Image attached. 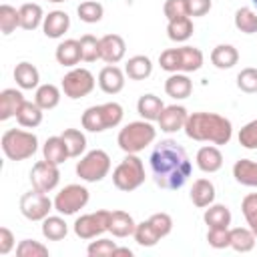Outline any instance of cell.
Returning a JSON list of instances; mask_svg holds the SVG:
<instances>
[{
  "instance_id": "26",
  "label": "cell",
  "mask_w": 257,
  "mask_h": 257,
  "mask_svg": "<svg viewBox=\"0 0 257 257\" xmlns=\"http://www.w3.org/2000/svg\"><path fill=\"white\" fill-rule=\"evenodd\" d=\"M124 74L131 78V80H145L153 74V62L149 56L145 54H137V56H131L124 64Z\"/></svg>"
},
{
  "instance_id": "24",
  "label": "cell",
  "mask_w": 257,
  "mask_h": 257,
  "mask_svg": "<svg viewBox=\"0 0 257 257\" xmlns=\"http://www.w3.org/2000/svg\"><path fill=\"white\" fill-rule=\"evenodd\" d=\"M135 227H137V223H135V219H133V215H131V213L120 211V209L110 211V223H108V231H110L114 237L122 239V237L133 235V233H135Z\"/></svg>"
},
{
  "instance_id": "2",
  "label": "cell",
  "mask_w": 257,
  "mask_h": 257,
  "mask_svg": "<svg viewBox=\"0 0 257 257\" xmlns=\"http://www.w3.org/2000/svg\"><path fill=\"white\" fill-rule=\"evenodd\" d=\"M185 135L199 143H211V145H227L233 137V124L229 118L217 112H189Z\"/></svg>"
},
{
  "instance_id": "52",
  "label": "cell",
  "mask_w": 257,
  "mask_h": 257,
  "mask_svg": "<svg viewBox=\"0 0 257 257\" xmlns=\"http://www.w3.org/2000/svg\"><path fill=\"white\" fill-rule=\"evenodd\" d=\"M16 245V239L8 227H0V255H8Z\"/></svg>"
},
{
  "instance_id": "23",
  "label": "cell",
  "mask_w": 257,
  "mask_h": 257,
  "mask_svg": "<svg viewBox=\"0 0 257 257\" xmlns=\"http://www.w3.org/2000/svg\"><path fill=\"white\" fill-rule=\"evenodd\" d=\"M211 62L219 70H229L239 62V50L233 44H217L211 50Z\"/></svg>"
},
{
  "instance_id": "19",
  "label": "cell",
  "mask_w": 257,
  "mask_h": 257,
  "mask_svg": "<svg viewBox=\"0 0 257 257\" xmlns=\"http://www.w3.org/2000/svg\"><path fill=\"white\" fill-rule=\"evenodd\" d=\"M54 58L58 64L62 66H68V68H74L80 60H82V52H80V40H74V38H66L62 40L56 50H54Z\"/></svg>"
},
{
  "instance_id": "11",
  "label": "cell",
  "mask_w": 257,
  "mask_h": 257,
  "mask_svg": "<svg viewBox=\"0 0 257 257\" xmlns=\"http://www.w3.org/2000/svg\"><path fill=\"white\" fill-rule=\"evenodd\" d=\"M108 223H110V211L106 209H98L94 213H84L80 215L72 229H74V235L78 239H84V241H90V239H96L100 237L102 233L108 231Z\"/></svg>"
},
{
  "instance_id": "48",
  "label": "cell",
  "mask_w": 257,
  "mask_h": 257,
  "mask_svg": "<svg viewBox=\"0 0 257 257\" xmlns=\"http://www.w3.org/2000/svg\"><path fill=\"white\" fill-rule=\"evenodd\" d=\"M239 145L243 149H249V151L257 149V118L249 120L247 124L241 126V131H239Z\"/></svg>"
},
{
  "instance_id": "13",
  "label": "cell",
  "mask_w": 257,
  "mask_h": 257,
  "mask_svg": "<svg viewBox=\"0 0 257 257\" xmlns=\"http://www.w3.org/2000/svg\"><path fill=\"white\" fill-rule=\"evenodd\" d=\"M58 183H60V169H58V165L42 159V161H38L32 167V171H30V185H32V189H38L42 193H50V191H54L58 187Z\"/></svg>"
},
{
  "instance_id": "18",
  "label": "cell",
  "mask_w": 257,
  "mask_h": 257,
  "mask_svg": "<svg viewBox=\"0 0 257 257\" xmlns=\"http://www.w3.org/2000/svg\"><path fill=\"white\" fill-rule=\"evenodd\" d=\"M195 163L203 173H217L223 167V153L219 151L217 145H205L197 151Z\"/></svg>"
},
{
  "instance_id": "15",
  "label": "cell",
  "mask_w": 257,
  "mask_h": 257,
  "mask_svg": "<svg viewBox=\"0 0 257 257\" xmlns=\"http://www.w3.org/2000/svg\"><path fill=\"white\" fill-rule=\"evenodd\" d=\"M187 118H189V110L183 104H169L163 108L157 122L163 133H179L185 128Z\"/></svg>"
},
{
  "instance_id": "47",
  "label": "cell",
  "mask_w": 257,
  "mask_h": 257,
  "mask_svg": "<svg viewBox=\"0 0 257 257\" xmlns=\"http://www.w3.org/2000/svg\"><path fill=\"white\" fill-rule=\"evenodd\" d=\"M116 247H118V245H116L112 239L100 237V239H96V241H90V243H88L86 253H88L90 257H108V255H112V253H114V249H116Z\"/></svg>"
},
{
  "instance_id": "53",
  "label": "cell",
  "mask_w": 257,
  "mask_h": 257,
  "mask_svg": "<svg viewBox=\"0 0 257 257\" xmlns=\"http://www.w3.org/2000/svg\"><path fill=\"white\" fill-rule=\"evenodd\" d=\"M114 255H128V257H133V251H131L128 247H116L114 253H112V257H114Z\"/></svg>"
},
{
  "instance_id": "10",
  "label": "cell",
  "mask_w": 257,
  "mask_h": 257,
  "mask_svg": "<svg viewBox=\"0 0 257 257\" xmlns=\"http://www.w3.org/2000/svg\"><path fill=\"white\" fill-rule=\"evenodd\" d=\"M96 86V80H94V74L88 70V68H70L64 76H62V82H60V88L64 92V96L76 100V98H84L88 96Z\"/></svg>"
},
{
  "instance_id": "5",
  "label": "cell",
  "mask_w": 257,
  "mask_h": 257,
  "mask_svg": "<svg viewBox=\"0 0 257 257\" xmlns=\"http://www.w3.org/2000/svg\"><path fill=\"white\" fill-rule=\"evenodd\" d=\"M159 64L167 72H195L203 66V52L197 46H179L167 48L159 56Z\"/></svg>"
},
{
  "instance_id": "9",
  "label": "cell",
  "mask_w": 257,
  "mask_h": 257,
  "mask_svg": "<svg viewBox=\"0 0 257 257\" xmlns=\"http://www.w3.org/2000/svg\"><path fill=\"white\" fill-rule=\"evenodd\" d=\"M88 199H90V193L84 185H78V183L66 185L54 197V211L64 215V217L66 215H76L80 209L86 207Z\"/></svg>"
},
{
  "instance_id": "14",
  "label": "cell",
  "mask_w": 257,
  "mask_h": 257,
  "mask_svg": "<svg viewBox=\"0 0 257 257\" xmlns=\"http://www.w3.org/2000/svg\"><path fill=\"white\" fill-rule=\"evenodd\" d=\"M100 60L106 64H118L126 54V42L120 34H104L98 38Z\"/></svg>"
},
{
  "instance_id": "8",
  "label": "cell",
  "mask_w": 257,
  "mask_h": 257,
  "mask_svg": "<svg viewBox=\"0 0 257 257\" xmlns=\"http://www.w3.org/2000/svg\"><path fill=\"white\" fill-rule=\"evenodd\" d=\"M74 171L80 177V181H84V183H98V181H102L110 173V157L102 149L88 151V153H84L80 157V161L76 163Z\"/></svg>"
},
{
  "instance_id": "50",
  "label": "cell",
  "mask_w": 257,
  "mask_h": 257,
  "mask_svg": "<svg viewBox=\"0 0 257 257\" xmlns=\"http://www.w3.org/2000/svg\"><path fill=\"white\" fill-rule=\"evenodd\" d=\"M163 12H165V18H167V20H175V18H181V16H189L187 0H165Z\"/></svg>"
},
{
  "instance_id": "35",
  "label": "cell",
  "mask_w": 257,
  "mask_h": 257,
  "mask_svg": "<svg viewBox=\"0 0 257 257\" xmlns=\"http://www.w3.org/2000/svg\"><path fill=\"white\" fill-rule=\"evenodd\" d=\"M34 102L42 108V110H52L58 106L60 102V88L56 84H40L36 88V94H34Z\"/></svg>"
},
{
  "instance_id": "21",
  "label": "cell",
  "mask_w": 257,
  "mask_h": 257,
  "mask_svg": "<svg viewBox=\"0 0 257 257\" xmlns=\"http://www.w3.org/2000/svg\"><path fill=\"white\" fill-rule=\"evenodd\" d=\"M14 80H16V84L22 90H32V88H38L40 86L38 84L40 82V72H38V68L32 62L22 60L14 68Z\"/></svg>"
},
{
  "instance_id": "7",
  "label": "cell",
  "mask_w": 257,
  "mask_h": 257,
  "mask_svg": "<svg viewBox=\"0 0 257 257\" xmlns=\"http://www.w3.org/2000/svg\"><path fill=\"white\" fill-rule=\"evenodd\" d=\"M112 183L118 191H124V193L139 189L145 183V165L141 157L135 153H126V157L112 171Z\"/></svg>"
},
{
  "instance_id": "45",
  "label": "cell",
  "mask_w": 257,
  "mask_h": 257,
  "mask_svg": "<svg viewBox=\"0 0 257 257\" xmlns=\"http://www.w3.org/2000/svg\"><path fill=\"white\" fill-rule=\"evenodd\" d=\"M237 88L247 92V94H255L257 92V68L247 66L237 74Z\"/></svg>"
},
{
  "instance_id": "38",
  "label": "cell",
  "mask_w": 257,
  "mask_h": 257,
  "mask_svg": "<svg viewBox=\"0 0 257 257\" xmlns=\"http://www.w3.org/2000/svg\"><path fill=\"white\" fill-rule=\"evenodd\" d=\"M60 137L66 143V149H68L70 159H78L86 151V137H84L82 131H78V128H64Z\"/></svg>"
},
{
  "instance_id": "33",
  "label": "cell",
  "mask_w": 257,
  "mask_h": 257,
  "mask_svg": "<svg viewBox=\"0 0 257 257\" xmlns=\"http://www.w3.org/2000/svg\"><path fill=\"white\" fill-rule=\"evenodd\" d=\"M42 235L48 241H62L68 235V225L62 219V215H48L42 221Z\"/></svg>"
},
{
  "instance_id": "22",
  "label": "cell",
  "mask_w": 257,
  "mask_h": 257,
  "mask_svg": "<svg viewBox=\"0 0 257 257\" xmlns=\"http://www.w3.org/2000/svg\"><path fill=\"white\" fill-rule=\"evenodd\" d=\"M24 96L16 88H4L0 92V120H8L18 114L20 106L24 104Z\"/></svg>"
},
{
  "instance_id": "46",
  "label": "cell",
  "mask_w": 257,
  "mask_h": 257,
  "mask_svg": "<svg viewBox=\"0 0 257 257\" xmlns=\"http://www.w3.org/2000/svg\"><path fill=\"white\" fill-rule=\"evenodd\" d=\"M80 52H82V60L84 62H94L100 58V50H98V38L92 34H84L80 36Z\"/></svg>"
},
{
  "instance_id": "1",
  "label": "cell",
  "mask_w": 257,
  "mask_h": 257,
  "mask_svg": "<svg viewBox=\"0 0 257 257\" xmlns=\"http://www.w3.org/2000/svg\"><path fill=\"white\" fill-rule=\"evenodd\" d=\"M153 181L165 191H179L191 177L193 165L187 151L173 139L161 141L149 159Z\"/></svg>"
},
{
  "instance_id": "39",
  "label": "cell",
  "mask_w": 257,
  "mask_h": 257,
  "mask_svg": "<svg viewBox=\"0 0 257 257\" xmlns=\"http://www.w3.org/2000/svg\"><path fill=\"white\" fill-rule=\"evenodd\" d=\"M76 14H78V18H80L82 22H86V24H96V22L102 20L104 8H102V4L96 2V0H84V2L78 4Z\"/></svg>"
},
{
  "instance_id": "4",
  "label": "cell",
  "mask_w": 257,
  "mask_h": 257,
  "mask_svg": "<svg viewBox=\"0 0 257 257\" xmlns=\"http://www.w3.org/2000/svg\"><path fill=\"white\" fill-rule=\"evenodd\" d=\"M157 139V128L153 126L151 120H133L128 124H124L118 131L116 143L120 147L122 153H141L145 151L149 145H153Z\"/></svg>"
},
{
  "instance_id": "3",
  "label": "cell",
  "mask_w": 257,
  "mask_h": 257,
  "mask_svg": "<svg viewBox=\"0 0 257 257\" xmlns=\"http://www.w3.org/2000/svg\"><path fill=\"white\" fill-rule=\"evenodd\" d=\"M124 116V110L118 102H102V104H94V106H88L84 112H82V128L88 131V133H104L108 128H114L120 124Z\"/></svg>"
},
{
  "instance_id": "17",
  "label": "cell",
  "mask_w": 257,
  "mask_h": 257,
  "mask_svg": "<svg viewBox=\"0 0 257 257\" xmlns=\"http://www.w3.org/2000/svg\"><path fill=\"white\" fill-rule=\"evenodd\" d=\"M70 28V16L64 10H52L44 16L42 22V32L48 38H62L64 32H68Z\"/></svg>"
},
{
  "instance_id": "16",
  "label": "cell",
  "mask_w": 257,
  "mask_h": 257,
  "mask_svg": "<svg viewBox=\"0 0 257 257\" xmlns=\"http://www.w3.org/2000/svg\"><path fill=\"white\" fill-rule=\"evenodd\" d=\"M124 70H120L116 64H106L98 72V86L104 94H118L124 88Z\"/></svg>"
},
{
  "instance_id": "43",
  "label": "cell",
  "mask_w": 257,
  "mask_h": 257,
  "mask_svg": "<svg viewBox=\"0 0 257 257\" xmlns=\"http://www.w3.org/2000/svg\"><path fill=\"white\" fill-rule=\"evenodd\" d=\"M18 257H48V247L34 239H22L16 245Z\"/></svg>"
},
{
  "instance_id": "29",
  "label": "cell",
  "mask_w": 257,
  "mask_h": 257,
  "mask_svg": "<svg viewBox=\"0 0 257 257\" xmlns=\"http://www.w3.org/2000/svg\"><path fill=\"white\" fill-rule=\"evenodd\" d=\"M18 10H20V28H24V30H36L38 26H42L46 14L42 12V6L40 4L26 2Z\"/></svg>"
},
{
  "instance_id": "12",
  "label": "cell",
  "mask_w": 257,
  "mask_h": 257,
  "mask_svg": "<svg viewBox=\"0 0 257 257\" xmlns=\"http://www.w3.org/2000/svg\"><path fill=\"white\" fill-rule=\"evenodd\" d=\"M52 209L54 201L48 197V193H42L38 189H30L20 197V213L28 221H44Z\"/></svg>"
},
{
  "instance_id": "37",
  "label": "cell",
  "mask_w": 257,
  "mask_h": 257,
  "mask_svg": "<svg viewBox=\"0 0 257 257\" xmlns=\"http://www.w3.org/2000/svg\"><path fill=\"white\" fill-rule=\"evenodd\" d=\"M235 28L243 34H255L257 32V10L249 8V6H241L237 8L235 16H233Z\"/></svg>"
},
{
  "instance_id": "55",
  "label": "cell",
  "mask_w": 257,
  "mask_h": 257,
  "mask_svg": "<svg viewBox=\"0 0 257 257\" xmlns=\"http://www.w3.org/2000/svg\"><path fill=\"white\" fill-rule=\"evenodd\" d=\"M251 2H253V6H255V8H257V0H251Z\"/></svg>"
},
{
  "instance_id": "25",
  "label": "cell",
  "mask_w": 257,
  "mask_h": 257,
  "mask_svg": "<svg viewBox=\"0 0 257 257\" xmlns=\"http://www.w3.org/2000/svg\"><path fill=\"white\" fill-rule=\"evenodd\" d=\"M215 185L209 179H197L191 187V201L195 207L205 209L215 201Z\"/></svg>"
},
{
  "instance_id": "28",
  "label": "cell",
  "mask_w": 257,
  "mask_h": 257,
  "mask_svg": "<svg viewBox=\"0 0 257 257\" xmlns=\"http://www.w3.org/2000/svg\"><path fill=\"white\" fill-rule=\"evenodd\" d=\"M42 155H44L46 161H50L54 165H62L66 159H70L68 149H66V143H64V139L60 135L46 139V143L42 145Z\"/></svg>"
},
{
  "instance_id": "6",
  "label": "cell",
  "mask_w": 257,
  "mask_h": 257,
  "mask_svg": "<svg viewBox=\"0 0 257 257\" xmlns=\"http://www.w3.org/2000/svg\"><path fill=\"white\" fill-rule=\"evenodd\" d=\"M2 153L10 161H26L38 151V137L30 131L22 128H8L2 135Z\"/></svg>"
},
{
  "instance_id": "54",
  "label": "cell",
  "mask_w": 257,
  "mask_h": 257,
  "mask_svg": "<svg viewBox=\"0 0 257 257\" xmlns=\"http://www.w3.org/2000/svg\"><path fill=\"white\" fill-rule=\"evenodd\" d=\"M46 2H54V4H60V2H66V0H46Z\"/></svg>"
},
{
  "instance_id": "20",
  "label": "cell",
  "mask_w": 257,
  "mask_h": 257,
  "mask_svg": "<svg viewBox=\"0 0 257 257\" xmlns=\"http://www.w3.org/2000/svg\"><path fill=\"white\" fill-rule=\"evenodd\" d=\"M165 92L175 98V100H183L187 96H191L193 92V82L185 72H173L167 80H165Z\"/></svg>"
},
{
  "instance_id": "44",
  "label": "cell",
  "mask_w": 257,
  "mask_h": 257,
  "mask_svg": "<svg viewBox=\"0 0 257 257\" xmlns=\"http://www.w3.org/2000/svg\"><path fill=\"white\" fill-rule=\"evenodd\" d=\"M207 243L213 249H227V247H231V229L229 227H211L207 231Z\"/></svg>"
},
{
  "instance_id": "40",
  "label": "cell",
  "mask_w": 257,
  "mask_h": 257,
  "mask_svg": "<svg viewBox=\"0 0 257 257\" xmlns=\"http://www.w3.org/2000/svg\"><path fill=\"white\" fill-rule=\"evenodd\" d=\"M16 28H20V10L10 6V4H2L0 6V30L4 36H10Z\"/></svg>"
},
{
  "instance_id": "27",
  "label": "cell",
  "mask_w": 257,
  "mask_h": 257,
  "mask_svg": "<svg viewBox=\"0 0 257 257\" xmlns=\"http://www.w3.org/2000/svg\"><path fill=\"white\" fill-rule=\"evenodd\" d=\"M163 108H165L163 100H161L157 94H153V92H147V94H143V96L137 100V112H139L145 120H151V122L159 120Z\"/></svg>"
},
{
  "instance_id": "31",
  "label": "cell",
  "mask_w": 257,
  "mask_h": 257,
  "mask_svg": "<svg viewBox=\"0 0 257 257\" xmlns=\"http://www.w3.org/2000/svg\"><path fill=\"white\" fill-rule=\"evenodd\" d=\"M233 177L239 185L257 187V163L251 159H239L233 165Z\"/></svg>"
},
{
  "instance_id": "32",
  "label": "cell",
  "mask_w": 257,
  "mask_h": 257,
  "mask_svg": "<svg viewBox=\"0 0 257 257\" xmlns=\"http://www.w3.org/2000/svg\"><path fill=\"white\" fill-rule=\"evenodd\" d=\"M193 32H195V26H193L191 16H181V18L169 20L167 24V36L173 42H187L193 36Z\"/></svg>"
},
{
  "instance_id": "34",
  "label": "cell",
  "mask_w": 257,
  "mask_h": 257,
  "mask_svg": "<svg viewBox=\"0 0 257 257\" xmlns=\"http://www.w3.org/2000/svg\"><path fill=\"white\" fill-rule=\"evenodd\" d=\"M255 233L249 227H233L231 229V249L237 253H249L255 247Z\"/></svg>"
},
{
  "instance_id": "41",
  "label": "cell",
  "mask_w": 257,
  "mask_h": 257,
  "mask_svg": "<svg viewBox=\"0 0 257 257\" xmlns=\"http://www.w3.org/2000/svg\"><path fill=\"white\" fill-rule=\"evenodd\" d=\"M133 237H135V241H137L141 247H155V245L161 241L159 233L155 231V227L151 225V221H149V219H147V221L137 223Z\"/></svg>"
},
{
  "instance_id": "42",
  "label": "cell",
  "mask_w": 257,
  "mask_h": 257,
  "mask_svg": "<svg viewBox=\"0 0 257 257\" xmlns=\"http://www.w3.org/2000/svg\"><path fill=\"white\" fill-rule=\"evenodd\" d=\"M241 213H243L249 229L257 237V193H249V195L243 197V201H241Z\"/></svg>"
},
{
  "instance_id": "36",
  "label": "cell",
  "mask_w": 257,
  "mask_h": 257,
  "mask_svg": "<svg viewBox=\"0 0 257 257\" xmlns=\"http://www.w3.org/2000/svg\"><path fill=\"white\" fill-rule=\"evenodd\" d=\"M42 108L36 104V102H32V100H24V104L20 106V110H18V114H16V120H18V124L20 126H24V128H36L40 122H42Z\"/></svg>"
},
{
  "instance_id": "49",
  "label": "cell",
  "mask_w": 257,
  "mask_h": 257,
  "mask_svg": "<svg viewBox=\"0 0 257 257\" xmlns=\"http://www.w3.org/2000/svg\"><path fill=\"white\" fill-rule=\"evenodd\" d=\"M149 221H151V225L155 227V231L159 233V237L163 239V237H167L171 231H173V219H171V215L169 213H153L151 217H149Z\"/></svg>"
},
{
  "instance_id": "51",
  "label": "cell",
  "mask_w": 257,
  "mask_h": 257,
  "mask_svg": "<svg viewBox=\"0 0 257 257\" xmlns=\"http://www.w3.org/2000/svg\"><path fill=\"white\" fill-rule=\"evenodd\" d=\"M187 6H189V16L199 18L209 14V10L213 8V0H187Z\"/></svg>"
},
{
  "instance_id": "30",
  "label": "cell",
  "mask_w": 257,
  "mask_h": 257,
  "mask_svg": "<svg viewBox=\"0 0 257 257\" xmlns=\"http://www.w3.org/2000/svg\"><path fill=\"white\" fill-rule=\"evenodd\" d=\"M231 211L227 205H221V203H211L209 207H205V213H203V221L205 225L211 229V227H229L231 225Z\"/></svg>"
}]
</instances>
